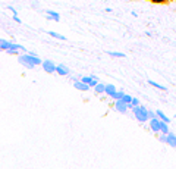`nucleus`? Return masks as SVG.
Segmentation results:
<instances>
[{
  "instance_id": "f257e3e1",
  "label": "nucleus",
  "mask_w": 176,
  "mask_h": 169,
  "mask_svg": "<svg viewBox=\"0 0 176 169\" xmlns=\"http://www.w3.org/2000/svg\"><path fill=\"white\" fill-rule=\"evenodd\" d=\"M18 62L22 63L25 68H28V69H32L34 66H37V65H43L41 59L38 56H32L30 53H25V55H21L18 57Z\"/></svg>"
},
{
  "instance_id": "f03ea898",
  "label": "nucleus",
  "mask_w": 176,
  "mask_h": 169,
  "mask_svg": "<svg viewBox=\"0 0 176 169\" xmlns=\"http://www.w3.org/2000/svg\"><path fill=\"white\" fill-rule=\"evenodd\" d=\"M132 112H134V115H135V118L140 121V122H147V121H150V115H148V110H147V107H144V106H135V107H132Z\"/></svg>"
},
{
  "instance_id": "7ed1b4c3",
  "label": "nucleus",
  "mask_w": 176,
  "mask_h": 169,
  "mask_svg": "<svg viewBox=\"0 0 176 169\" xmlns=\"http://www.w3.org/2000/svg\"><path fill=\"white\" fill-rule=\"evenodd\" d=\"M150 129H151L153 132H161V119L159 116L150 119Z\"/></svg>"
},
{
  "instance_id": "20e7f679",
  "label": "nucleus",
  "mask_w": 176,
  "mask_h": 169,
  "mask_svg": "<svg viewBox=\"0 0 176 169\" xmlns=\"http://www.w3.org/2000/svg\"><path fill=\"white\" fill-rule=\"evenodd\" d=\"M43 69L47 72V74H54L56 72V68H57V65L53 63V60H43Z\"/></svg>"
},
{
  "instance_id": "39448f33",
  "label": "nucleus",
  "mask_w": 176,
  "mask_h": 169,
  "mask_svg": "<svg viewBox=\"0 0 176 169\" xmlns=\"http://www.w3.org/2000/svg\"><path fill=\"white\" fill-rule=\"evenodd\" d=\"M115 109H116L119 113H126L128 109H129V106H128L123 100H115Z\"/></svg>"
},
{
  "instance_id": "423d86ee",
  "label": "nucleus",
  "mask_w": 176,
  "mask_h": 169,
  "mask_svg": "<svg viewBox=\"0 0 176 169\" xmlns=\"http://www.w3.org/2000/svg\"><path fill=\"white\" fill-rule=\"evenodd\" d=\"M46 14H47V19L48 21H54V22H59L60 21V15L57 14V12H54V10H52V9H47L46 10Z\"/></svg>"
},
{
  "instance_id": "0eeeda50",
  "label": "nucleus",
  "mask_w": 176,
  "mask_h": 169,
  "mask_svg": "<svg viewBox=\"0 0 176 169\" xmlns=\"http://www.w3.org/2000/svg\"><path fill=\"white\" fill-rule=\"evenodd\" d=\"M73 87L77 88V90H81V91H87V90H90V88H91L90 85H88V84H85V82H82L81 80L73 81Z\"/></svg>"
},
{
  "instance_id": "6e6552de",
  "label": "nucleus",
  "mask_w": 176,
  "mask_h": 169,
  "mask_svg": "<svg viewBox=\"0 0 176 169\" xmlns=\"http://www.w3.org/2000/svg\"><path fill=\"white\" fill-rule=\"evenodd\" d=\"M166 144H169V146L173 147V149L176 147V135H175L172 131L167 134V141H166Z\"/></svg>"
},
{
  "instance_id": "1a4fd4ad",
  "label": "nucleus",
  "mask_w": 176,
  "mask_h": 169,
  "mask_svg": "<svg viewBox=\"0 0 176 169\" xmlns=\"http://www.w3.org/2000/svg\"><path fill=\"white\" fill-rule=\"evenodd\" d=\"M56 74H59V75H62V76H65V75H69V69L65 66V65H57Z\"/></svg>"
},
{
  "instance_id": "9d476101",
  "label": "nucleus",
  "mask_w": 176,
  "mask_h": 169,
  "mask_svg": "<svg viewBox=\"0 0 176 169\" xmlns=\"http://www.w3.org/2000/svg\"><path fill=\"white\" fill-rule=\"evenodd\" d=\"M116 91H118V90H116L115 85H113V84H107V85H106V91H104V94H107L109 97H112Z\"/></svg>"
},
{
  "instance_id": "9b49d317",
  "label": "nucleus",
  "mask_w": 176,
  "mask_h": 169,
  "mask_svg": "<svg viewBox=\"0 0 176 169\" xmlns=\"http://www.w3.org/2000/svg\"><path fill=\"white\" fill-rule=\"evenodd\" d=\"M10 47H12V41L2 38V41H0V49H2L3 51H6V50H7V49H10Z\"/></svg>"
},
{
  "instance_id": "f8f14e48",
  "label": "nucleus",
  "mask_w": 176,
  "mask_h": 169,
  "mask_svg": "<svg viewBox=\"0 0 176 169\" xmlns=\"http://www.w3.org/2000/svg\"><path fill=\"white\" fill-rule=\"evenodd\" d=\"M47 34H48L50 37H53V38L62 40V41H65V40H66V37H65V35H62V34H59V32H56V31H47Z\"/></svg>"
},
{
  "instance_id": "ddd939ff",
  "label": "nucleus",
  "mask_w": 176,
  "mask_h": 169,
  "mask_svg": "<svg viewBox=\"0 0 176 169\" xmlns=\"http://www.w3.org/2000/svg\"><path fill=\"white\" fill-rule=\"evenodd\" d=\"M156 113H157V116H159V118H160L161 121H165V122H167V124L170 122V118H169V116H167L165 112H163V110H160V109H159V110H156Z\"/></svg>"
},
{
  "instance_id": "4468645a",
  "label": "nucleus",
  "mask_w": 176,
  "mask_h": 169,
  "mask_svg": "<svg viewBox=\"0 0 176 169\" xmlns=\"http://www.w3.org/2000/svg\"><path fill=\"white\" fill-rule=\"evenodd\" d=\"M148 84L151 85V87H154V88L161 90V91H166V90H167V87H166V85H161V84H159V82H156V81H153V80H150V81H148Z\"/></svg>"
},
{
  "instance_id": "2eb2a0df",
  "label": "nucleus",
  "mask_w": 176,
  "mask_h": 169,
  "mask_svg": "<svg viewBox=\"0 0 176 169\" xmlns=\"http://www.w3.org/2000/svg\"><path fill=\"white\" fill-rule=\"evenodd\" d=\"M94 91H95L97 94H101V93H104V91H106V85H104V84H101V82H98V84L94 87Z\"/></svg>"
},
{
  "instance_id": "dca6fc26",
  "label": "nucleus",
  "mask_w": 176,
  "mask_h": 169,
  "mask_svg": "<svg viewBox=\"0 0 176 169\" xmlns=\"http://www.w3.org/2000/svg\"><path fill=\"white\" fill-rule=\"evenodd\" d=\"M123 96H125V93L122 91V90H118V91H116L115 94L112 96V99H113V100H120V99H122Z\"/></svg>"
},
{
  "instance_id": "f3484780",
  "label": "nucleus",
  "mask_w": 176,
  "mask_h": 169,
  "mask_svg": "<svg viewBox=\"0 0 176 169\" xmlns=\"http://www.w3.org/2000/svg\"><path fill=\"white\" fill-rule=\"evenodd\" d=\"M107 55H110L112 57H125L126 55L120 53V51H107Z\"/></svg>"
},
{
  "instance_id": "a211bd4d",
  "label": "nucleus",
  "mask_w": 176,
  "mask_h": 169,
  "mask_svg": "<svg viewBox=\"0 0 176 169\" xmlns=\"http://www.w3.org/2000/svg\"><path fill=\"white\" fill-rule=\"evenodd\" d=\"M93 80H95V78H93V75H90V76H82V78H81V81H82V82H85V84H88V85L91 84V81H93Z\"/></svg>"
},
{
  "instance_id": "6ab92c4d",
  "label": "nucleus",
  "mask_w": 176,
  "mask_h": 169,
  "mask_svg": "<svg viewBox=\"0 0 176 169\" xmlns=\"http://www.w3.org/2000/svg\"><path fill=\"white\" fill-rule=\"evenodd\" d=\"M132 99H134L132 96H129V94H125V96H123V97H122L120 100H123L125 103H126V105H131V101H132Z\"/></svg>"
},
{
  "instance_id": "aec40b11",
  "label": "nucleus",
  "mask_w": 176,
  "mask_h": 169,
  "mask_svg": "<svg viewBox=\"0 0 176 169\" xmlns=\"http://www.w3.org/2000/svg\"><path fill=\"white\" fill-rule=\"evenodd\" d=\"M128 106H129V109H132V107H135V106H140V100H138L136 97H134L132 101H131V105H128Z\"/></svg>"
},
{
  "instance_id": "412c9836",
  "label": "nucleus",
  "mask_w": 176,
  "mask_h": 169,
  "mask_svg": "<svg viewBox=\"0 0 176 169\" xmlns=\"http://www.w3.org/2000/svg\"><path fill=\"white\" fill-rule=\"evenodd\" d=\"M18 51H19V50H15V49H9V50H6V53H7V55H18Z\"/></svg>"
},
{
  "instance_id": "4be33fe9",
  "label": "nucleus",
  "mask_w": 176,
  "mask_h": 169,
  "mask_svg": "<svg viewBox=\"0 0 176 169\" xmlns=\"http://www.w3.org/2000/svg\"><path fill=\"white\" fill-rule=\"evenodd\" d=\"M148 115H150V119H153V118H157V113H156V112H151V110H148Z\"/></svg>"
},
{
  "instance_id": "5701e85b",
  "label": "nucleus",
  "mask_w": 176,
  "mask_h": 169,
  "mask_svg": "<svg viewBox=\"0 0 176 169\" xmlns=\"http://www.w3.org/2000/svg\"><path fill=\"white\" fill-rule=\"evenodd\" d=\"M7 9L12 12V14H13V15H18V12H16V9L15 7H12V6H7Z\"/></svg>"
},
{
  "instance_id": "b1692460",
  "label": "nucleus",
  "mask_w": 176,
  "mask_h": 169,
  "mask_svg": "<svg viewBox=\"0 0 176 169\" xmlns=\"http://www.w3.org/2000/svg\"><path fill=\"white\" fill-rule=\"evenodd\" d=\"M12 19H13L15 22H18V24H21V22H22V21L19 19V16H18V15H13V18H12Z\"/></svg>"
},
{
  "instance_id": "393cba45",
  "label": "nucleus",
  "mask_w": 176,
  "mask_h": 169,
  "mask_svg": "<svg viewBox=\"0 0 176 169\" xmlns=\"http://www.w3.org/2000/svg\"><path fill=\"white\" fill-rule=\"evenodd\" d=\"M175 116H176V115H175Z\"/></svg>"
}]
</instances>
